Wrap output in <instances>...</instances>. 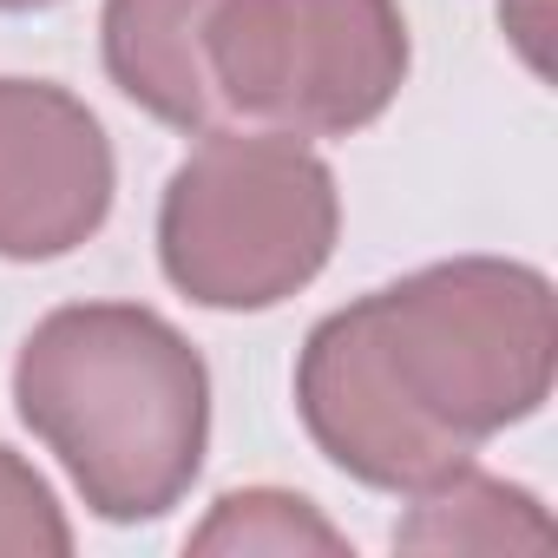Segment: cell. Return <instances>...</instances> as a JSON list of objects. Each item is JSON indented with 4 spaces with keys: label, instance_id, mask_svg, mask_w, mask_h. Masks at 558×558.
<instances>
[{
    "label": "cell",
    "instance_id": "obj_5",
    "mask_svg": "<svg viewBox=\"0 0 558 558\" xmlns=\"http://www.w3.org/2000/svg\"><path fill=\"white\" fill-rule=\"evenodd\" d=\"M119 165L99 112L53 86L0 73V256L53 263L112 217Z\"/></svg>",
    "mask_w": 558,
    "mask_h": 558
},
{
    "label": "cell",
    "instance_id": "obj_8",
    "mask_svg": "<svg viewBox=\"0 0 558 558\" xmlns=\"http://www.w3.org/2000/svg\"><path fill=\"white\" fill-rule=\"evenodd\" d=\"M184 551H197V558H217V551H230V558H250V551H263V558L329 551V558H342L349 538H342V532L316 512V499H303V493L243 486V493H223V499L210 506V519L184 538Z\"/></svg>",
    "mask_w": 558,
    "mask_h": 558
},
{
    "label": "cell",
    "instance_id": "obj_1",
    "mask_svg": "<svg viewBox=\"0 0 558 558\" xmlns=\"http://www.w3.org/2000/svg\"><path fill=\"white\" fill-rule=\"evenodd\" d=\"M558 316L545 269L447 256L329 310L296 355L316 453L375 493H421L551 395Z\"/></svg>",
    "mask_w": 558,
    "mask_h": 558
},
{
    "label": "cell",
    "instance_id": "obj_7",
    "mask_svg": "<svg viewBox=\"0 0 558 558\" xmlns=\"http://www.w3.org/2000/svg\"><path fill=\"white\" fill-rule=\"evenodd\" d=\"M401 551H538L551 545V519L538 493L480 473L473 460L447 480L408 493V519L395 525Z\"/></svg>",
    "mask_w": 558,
    "mask_h": 558
},
{
    "label": "cell",
    "instance_id": "obj_2",
    "mask_svg": "<svg viewBox=\"0 0 558 558\" xmlns=\"http://www.w3.org/2000/svg\"><path fill=\"white\" fill-rule=\"evenodd\" d=\"M14 408L106 525L165 519L210 453V368L145 303H66L14 355Z\"/></svg>",
    "mask_w": 558,
    "mask_h": 558
},
{
    "label": "cell",
    "instance_id": "obj_6",
    "mask_svg": "<svg viewBox=\"0 0 558 558\" xmlns=\"http://www.w3.org/2000/svg\"><path fill=\"white\" fill-rule=\"evenodd\" d=\"M217 0H106L99 14V53L106 80L158 125L204 138L223 132V106L210 86L204 34Z\"/></svg>",
    "mask_w": 558,
    "mask_h": 558
},
{
    "label": "cell",
    "instance_id": "obj_10",
    "mask_svg": "<svg viewBox=\"0 0 558 558\" xmlns=\"http://www.w3.org/2000/svg\"><path fill=\"white\" fill-rule=\"evenodd\" d=\"M47 8H60V0H0V14H47Z\"/></svg>",
    "mask_w": 558,
    "mask_h": 558
},
{
    "label": "cell",
    "instance_id": "obj_9",
    "mask_svg": "<svg viewBox=\"0 0 558 558\" xmlns=\"http://www.w3.org/2000/svg\"><path fill=\"white\" fill-rule=\"evenodd\" d=\"M0 551H27V558H66L73 551V525H66L60 493L14 447H0Z\"/></svg>",
    "mask_w": 558,
    "mask_h": 558
},
{
    "label": "cell",
    "instance_id": "obj_3",
    "mask_svg": "<svg viewBox=\"0 0 558 558\" xmlns=\"http://www.w3.org/2000/svg\"><path fill=\"white\" fill-rule=\"evenodd\" d=\"M342 236V191L323 151L290 132L223 125L165 178L158 269L165 283L223 316H256L303 296Z\"/></svg>",
    "mask_w": 558,
    "mask_h": 558
},
{
    "label": "cell",
    "instance_id": "obj_4",
    "mask_svg": "<svg viewBox=\"0 0 558 558\" xmlns=\"http://www.w3.org/2000/svg\"><path fill=\"white\" fill-rule=\"evenodd\" d=\"M204 60L223 125L349 138L401 99L414 40L401 0H217Z\"/></svg>",
    "mask_w": 558,
    "mask_h": 558
}]
</instances>
